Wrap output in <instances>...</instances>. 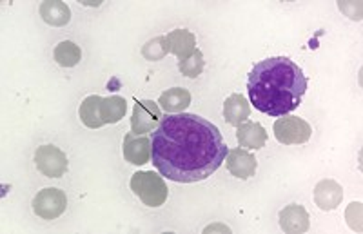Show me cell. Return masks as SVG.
Masks as SVG:
<instances>
[{
    "mask_svg": "<svg viewBox=\"0 0 363 234\" xmlns=\"http://www.w3.org/2000/svg\"><path fill=\"white\" fill-rule=\"evenodd\" d=\"M227 145L215 123L191 113L165 115L151 135V160L178 184L202 182L225 162Z\"/></svg>",
    "mask_w": 363,
    "mask_h": 234,
    "instance_id": "6da1fadb",
    "label": "cell"
},
{
    "mask_svg": "<svg viewBox=\"0 0 363 234\" xmlns=\"http://www.w3.org/2000/svg\"><path fill=\"white\" fill-rule=\"evenodd\" d=\"M307 86L309 78L287 57H272L258 62L247 80L249 99L255 109L272 118L298 109Z\"/></svg>",
    "mask_w": 363,
    "mask_h": 234,
    "instance_id": "7a4b0ae2",
    "label": "cell"
},
{
    "mask_svg": "<svg viewBox=\"0 0 363 234\" xmlns=\"http://www.w3.org/2000/svg\"><path fill=\"white\" fill-rule=\"evenodd\" d=\"M131 191L147 207H160L167 200L169 189L164 178L153 171H138L131 178Z\"/></svg>",
    "mask_w": 363,
    "mask_h": 234,
    "instance_id": "3957f363",
    "label": "cell"
},
{
    "mask_svg": "<svg viewBox=\"0 0 363 234\" xmlns=\"http://www.w3.org/2000/svg\"><path fill=\"white\" fill-rule=\"evenodd\" d=\"M313 129L303 118L298 116H281L274 122V136L280 144L294 145L309 142Z\"/></svg>",
    "mask_w": 363,
    "mask_h": 234,
    "instance_id": "277c9868",
    "label": "cell"
},
{
    "mask_svg": "<svg viewBox=\"0 0 363 234\" xmlns=\"http://www.w3.org/2000/svg\"><path fill=\"white\" fill-rule=\"evenodd\" d=\"M67 207L66 193L57 187H48L42 189L33 198V211L42 220H57L60 214H64Z\"/></svg>",
    "mask_w": 363,
    "mask_h": 234,
    "instance_id": "5b68a950",
    "label": "cell"
},
{
    "mask_svg": "<svg viewBox=\"0 0 363 234\" xmlns=\"http://www.w3.org/2000/svg\"><path fill=\"white\" fill-rule=\"evenodd\" d=\"M35 162L42 174L50 178H60L67 171V156L55 145H42L35 152Z\"/></svg>",
    "mask_w": 363,
    "mask_h": 234,
    "instance_id": "8992f818",
    "label": "cell"
},
{
    "mask_svg": "<svg viewBox=\"0 0 363 234\" xmlns=\"http://www.w3.org/2000/svg\"><path fill=\"white\" fill-rule=\"evenodd\" d=\"M162 120L160 106L151 100H140L135 104L131 116V129L135 135L151 133Z\"/></svg>",
    "mask_w": 363,
    "mask_h": 234,
    "instance_id": "52a82bcc",
    "label": "cell"
},
{
    "mask_svg": "<svg viewBox=\"0 0 363 234\" xmlns=\"http://www.w3.org/2000/svg\"><path fill=\"white\" fill-rule=\"evenodd\" d=\"M227 169L233 177L240 178V180H247V178L255 177L258 162H256L255 155L238 147L227 152Z\"/></svg>",
    "mask_w": 363,
    "mask_h": 234,
    "instance_id": "ba28073f",
    "label": "cell"
},
{
    "mask_svg": "<svg viewBox=\"0 0 363 234\" xmlns=\"http://www.w3.org/2000/svg\"><path fill=\"white\" fill-rule=\"evenodd\" d=\"M124 158L133 165H144L151 160V138L128 133L124 138Z\"/></svg>",
    "mask_w": 363,
    "mask_h": 234,
    "instance_id": "9c48e42d",
    "label": "cell"
},
{
    "mask_svg": "<svg viewBox=\"0 0 363 234\" xmlns=\"http://www.w3.org/2000/svg\"><path fill=\"white\" fill-rule=\"evenodd\" d=\"M309 214L301 206H287L280 211V227L287 234H301L309 229Z\"/></svg>",
    "mask_w": 363,
    "mask_h": 234,
    "instance_id": "30bf717a",
    "label": "cell"
},
{
    "mask_svg": "<svg viewBox=\"0 0 363 234\" xmlns=\"http://www.w3.org/2000/svg\"><path fill=\"white\" fill-rule=\"evenodd\" d=\"M343 189L335 180H322L314 187V201L322 211H333L342 204Z\"/></svg>",
    "mask_w": 363,
    "mask_h": 234,
    "instance_id": "8fae6325",
    "label": "cell"
},
{
    "mask_svg": "<svg viewBox=\"0 0 363 234\" xmlns=\"http://www.w3.org/2000/svg\"><path fill=\"white\" fill-rule=\"evenodd\" d=\"M169 40V53L178 58V62L187 60L196 51V37L187 29H174L167 35Z\"/></svg>",
    "mask_w": 363,
    "mask_h": 234,
    "instance_id": "7c38bea8",
    "label": "cell"
},
{
    "mask_svg": "<svg viewBox=\"0 0 363 234\" xmlns=\"http://www.w3.org/2000/svg\"><path fill=\"white\" fill-rule=\"evenodd\" d=\"M236 140H238L240 147L262 149L267 142V133L258 122H245L238 126Z\"/></svg>",
    "mask_w": 363,
    "mask_h": 234,
    "instance_id": "4fadbf2b",
    "label": "cell"
},
{
    "mask_svg": "<svg viewBox=\"0 0 363 234\" xmlns=\"http://www.w3.org/2000/svg\"><path fill=\"white\" fill-rule=\"evenodd\" d=\"M157 104L167 115L184 113L191 104V93L184 87H173V89H167L165 93H162Z\"/></svg>",
    "mask_w": 363,
    "mask_h": 234,
    "instance_id": "5bb4252c",
    "label": "cell"
},
{
    "mask_svg": "<svg viewBox=\"0 0 363 234\" xmlns=\"http://www.w3.org/2000/svg\"><path fill=\"white\" fill-rule=\"evenodd\" d=\"M40 17L44 18L45 24L62 28V26L69 24L71 9L69 6L60 2V0H48V2L40 4Z\"/></svg>",
    "mask_w": 363,
    "mask_h": 234,
    "instance_id": "9a60e30c",
    "label": "cell"
},
{
    "mask_svg": "<svg viewBox=\"0 0 363 234\" xmlns=\"http://www.w3.org/2000/svg\"><path fill=\"white\" fill-rule=\"evenodd\" d=\"M249 115H251V106L245 100V96L238 95V93L229 96L225 100V104H223V116L235 128L242 126V122H245L249 118Z\"/></svg>",
    "mask_w": 363,
    "mask_h": 234,
    "instance_id": "2e32d148",
    "label": "cell"
},
{
    "mask_svg": "<svg viewBox=\"0 0 363 234\" xmlns=\"http://www.w3.org/2000/svg\"><path fill=\"white\" fill-rule=\"evenodd\" d=\"M125 111H128V104L122 96H109V99H102L100 102V118H102L104 126L120 122L124 118Z\"/></svg>",
    "mask_w": 363,
    "mask_h": 234,
    "instance_id": "e0dca14e",
    "label": "cell"
},
{
    "mask_svg": "<svg viewBox=\"0 0 363 234\" xmlns=\"http://www.w3.org/2000/svg\"><path fill=\"white\" fill-rule=\"evenodd\" d=\"M100 102H102V96L99 95H91L80 104V120L86 128L89 129H99L102 128L104 122L100 118Z\"/></svg>",
    "mask_w": 363,
    "mask_h": 234,
    "instance_id": "ac0fdd59",
    "label": "cell"
},
{
    "mask_svg": "<svg viewBox=\"0 0 363 234\" xmlns=\"http://www.w3.org/2000/svg\"><path fill=\"white\" fill-rule=\"evenodd\" d=\"M80 58H82V51L74 42L64 40L55 48V60H57L58 66L73 67L79 64Z\"/></svg>",
    "mask_w": 363,
    "mask_h": 234,
    "instance_id": "d6986e66",
    "label": "cell"
},
{
    "mask_svg": "<svg viewBox=\"0 0 363 234\" xmlns=\"http://www.w3.org/2000/svg\"><path fill=\"white\" fill-rule=\"evenodd\" d=\"M167 53H169V40H167V35L153 38V40H149L147 44L142 48V55H144L145 60L149 62L162 60Z\"/></svg>",
    "mask_w": 363,
    "mask_h": 234,
    "instance_id": "ffe728a7",
    "label": "cell"
},
{
    "mask_svg": "<svg viewBox=\"0 0 363 234\" xmlns=\"http://www.w3.org/2000/svg\"><path fill=\"white\" fill-rule=\"evenodd\" d=\"M178 69L182 71V74H186L189 78H196L202 74L203 71V55L202 51L196 50L193 55H191L187 60L178 62Z\"/></svg>",
    "mask_w": 363,
    "mask_h": 234,
    "instance_id": "44dd1931",
    "label": "cell"
},
{
    "mask_svg": "<svg viewBox=\"0 0 363 234\" xmlns=\"http://www.w3.org/2000/svg\"><path fill=\"white\" fill-rule=\"evenodd\" d=\"M340 9L345 13L347 17L352 18V21H359V18H362V15H358V13H356L354 4H349V2H340Z\"/></svg>",
    "mask_w": 363,
    "mask_h": 234,
    "instance_id": "7402d4cb",
    "label": "cell"
},
{
    "mask_svg": "<svg viewBox=\"0 0 363 234\" xmlns=\"http://www.w3.org/2000/svg\"><path fill=\"white\" fill-rule=\"evenodd\" d=\"M213 230H225V233H231V230L227 229V227H223V225H215V227H207V229H206V233H213Z\"/></svg>",
    "mask_w": 363,
    "mask_h": 234,
    "instance_id": "603a6c76",
    "label": "cell"
}]
</instances>
